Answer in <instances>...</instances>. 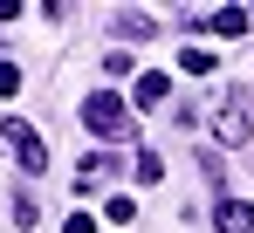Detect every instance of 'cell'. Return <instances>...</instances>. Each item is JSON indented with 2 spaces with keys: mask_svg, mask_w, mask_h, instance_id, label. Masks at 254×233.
Returning a JSON list of instances; mask_svg holds the SVG:
<instances>
[{
  "mask_svg": "<svg viewBox=\"0 0 254 233\" xmlns=\"http://www.w3.org/2000/svg\"><path fill=\"white\" fill-rule=\"evenodd\" d=\"M0 144L14 151V165H21L28 178H42V172H48V144H42V130H35V123L7 116V123H0Z\"/></svg>",
  "mask_w": 254,
  "mask_h": 233,
  "instance_id": "cell-1",
  "label": "cell"
},
{
  "mask_svg": "<svg viewBox=\"0 0 254 233\" xmlns=\"http://www.w3.org/2000/svg\"><path fill=\"white\" fill-rule=\"evenodd\" d=\"M83 123L96 130V137H124V123H130V116H124V96H117V89H96V96L83 103Z\"/></svg>",
  "mask_w": 254,
  "mask_h": 233,
  "instance_id": "cell-2",
  "label": "cell"
},
{
  "mask_svg": "<svg viewBox=\"0 0 254 233\" xmlns=\"http://www.w3.org/2000/svg\"><path fill=\"white\" fill-rule=\"evenodd\" d=\"M213 137H220V144H234V151H241V144H254V110H248V96H227V103H220Z\"/></svg>",
  "mask_w": 254,
  "mask_h": 233,
  "instance_id": "cell-3",
  "label": "cell"
},
{
  "mask_svg": "<svg viewBox=\"0 0 254 233\" xmlns=\"http://www.w3.org/2000/svg\"><path fill=\"white\" fill-rule=\"evenodd\" d=\"M130 96H137V110H165V103H172V76H165V69H144Z\"/></svg>",
  "mask_w": 254,
  "mask_h": 233,
  "instance_id": "cell-4",
  "label": "cell"
},
{
  "mask_svg": "<svg viewBox=\"0 0 254 233\" xmlns=\"http://www.w3.org/2000/svg\"><path fill=\"white\" fill-rule=\"evenodd\" d=\"M213 227L220 233H254V206L248 199H213Z\"/></svg>",
  "mask_w": 254,
  "mask_h": 233,
  "instance_id": "cell-5",
  "label": "cell"
},
{
  "mask_svg": "<svg viewBox=\"0 0 254 233\" xmlns=\"http://www.w3.org/2000/svg\"><path fill=\"white\" fill-rule=\"evenodd\" d=\"M110 172H117V158H110V151H89V158H83V172H76V185H83V192H96Z\"/></svg>",
  "mask_w": 254,
  "mask_h": 233,
  "instance_id": "cell-6",
  "label": "cell"
},
{
  "mask_svg": "<svg viewBox=\"0 0 254 233\" xmlns=\"http://www.w3.org/2000/svg\"><path fill=\"white\" fill-rule=\"evenodd\" d=\"M213 35H248V7H220V14H213Z\"/></svg>",
  "mask_w": 254,
  "mask_h": 233,
  "instance_id": "cell-7",
  "label": "cell"
},
{
  "mask_svg": "<svg viewBox=\"0 0 254 233\" xmlns=\"http://www.w3.org/2000/svg\"><path fill=\"white\" fill-rule=\"evenodd\" d=\"M179 69H186V76H213V55H206V48H199V41H192V48L179 55Z\"/></svg>",
  "mask_w": 254,
  "mask_h": 233,
  "instance_id": "cell-8",
  "label": "cell"
},
{
  "mask_svg": "<svg viewBox=\"0 0 254 233\" xmlns=\"http://www.w3.org/2000/svg\"><path fill=\"white\" fill-rule=\"evenodd\" d=\"M137 178L158 185V178H165V158H158V151H137Z\"/></svg>",
  "mask_w": 254,
  "mask_h": 233,
  "instance_id": "cell-9",
  "label": "cell"
},
{
  "mask_svg": "<svg viewBox=\"0 0 254 233\" xmlns=\"http://www.w3.org/2000/svg\"><path fill=\"white\" fill-rule=\"evenodd\" d=\"M14 227H42V206H35V199H28V192L14 199Z\"/></svg>",
  "mask_w": 254,
  "mask_h": 233,
  "instance_id": "cell-10",
  "label": "cell"
},
{
  "mask_svg": "<svg viewBox=\"0 0 254 233\" xmlns=\"http://www.w3.org/2000/svg\"><path fill=\"white\" fill-rule=\"evenodd\" d=\"M14 89H21V69H14V62L0 55V96H14Z\"/></svg>",
  "mask_w": 254,
  "mask_h": 233,
  "instance_id": "cell-11",
  "label": "cell"
},
{
  "mask_svg": "<svg viewBox=\"0 0 254 233\" xmlns=\"http://www.w3.org/2000/svg\"><path fill=\"white\" fill-rule=\"evenodd\" d=\"M62 233H96V220H89V213H69V220H62Z\"/></svg>",
  "mask_w": 254,
  "mask_h": 233,
  "instance_id": "cell-12",
  "label": "cell"
}]
</instances>
